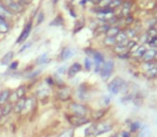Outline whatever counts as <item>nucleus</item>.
I'll list each match as a JSON object with an SVG mask.
<instances>
[{"label": "nucleus", "mask_w": 157, "mask_h": 137, "mask_svg": "<svg viewBox=\"0 0 157 137\" xmlns=\"http://www.w3.org/2000/svg\"><path fill=\"white\" fill-rule=\"evenodd\" d=\"M92 65H93V61H92V59L90 58H86L85 59V68L86 70H88L89 71L90 68H92Z\"/></svg>", "instance_id": "obj_28"}, {"label": "nucleus", "mask_w": 157, "mask_h": 137, "mask_svg": "<svg viewBox=\"0 0 157 137\" xmlns=\"http://www.w3.org/2000/svg\"><path fill=\"white\" fill-rule=\"evenodd\" d=\"M81 70H82L81 64H80V63H73L69 68V70H68V76H69V77H73V76H75L78 72L81 71Z\"/></svg>", "instance_id": "obj_9"}, {"label": "nucleus", "mask_w": 157, "mask_h": 137, "mask_svg": "<svg viewBox=\"0 0 157 137\" xmlns=\"http://www.w3.org/2000/svg\"><path fill=\"white\" fill-rule=\"evenodd\" d=\"M30 45H31V44H30V43H29V44H28V45H25V46H23V47H22V48H20V53H22V51H25V49H26V48H28V47H29V46H30Z\"/></svg>", "instance_id": "obj_33"}, {"label": "nucleus", "mask_w": 157, "mask_h": 137, "mask_svg": "<svg viewBox=\"0 0 157 137\" xmlns=\"http://www.w3.org/2000/svg\"><path fill=\"white\" fill-rule=\"evenodd\" d=\"M155 59L157 60V51H156V53H155Z\"/></svg>", "instance_id": "obj_37"}, {"label": "nucleus", "mask_w": 157, "mask_h": 137, "mask_svg": "<svg viewBox=\"0 0 157 137\" xmlns=\"http://www.w3.org/2000/svg\"><path fill=\"white\" fill-rule=\"evenodd\" d=\"M25 105H26V100L25 99H20L16 102V104L14 105L13 109L16 114H20L22 111H24L25 109Z\"/></svg>", "instance_id": "obj_10"}, {"label": "nucleus", "mask_w": 157, "mask_h": 137, "mask_svg": "<svg viewBox=\"0 0 157 137\" xmlns=\"http://www.w3.org/2000/svg\"><path fill=\"white\" fill-rule=\"evenodd\" d=\"M58 72H59V73H63V72H65V68H60Z\"/></svg>", "instance_id": "obj_36"}, {"label": "nucleus", "mask_w": 157, "mask_h": 137, "mask_svg": "<svg viewBox=\"0 0 157 137\" xmlns=\"http://www.w3.org/2000/svg\"><path fill=\"white\" fill-rule=\"evenodd\" d=\"M104 43L108 45H115L116 44V40H115V38H107Z\"/></svg>", "instance_id": "obj_29"}, {"label": "nucleus", "mask_w": 157, "mask_h": 137, "mask_svg": "<svg viewBox=\"0 0 157 137\" xmlns=\"http://www.w3.org/2000/svg\"><path fill=\"white\" fill-rule=\"evenodd\" d=\"M31 26H32L31 22H29L27 25H26V26H25L24 30H23V32L20 33V38L17 39V41H16V42H17V43L24 42V41L28 38V36H29V33H30V31H31Z\"/></svg>", "instance_id": "obj_6"}, {"label": "nucleus", "mask_w": 157, "mask_h": 137, "mask_svg": "<svg viewBox=\"0 0 157 137\" xmlns=\"http://www.w3.org/2000/svg\"><path fill=\"white\" fill-rule=\"evenodd\" d=\"M25 92H26V89L25 87H20L17 90L15 91V95H16V99L20 100V99H24V95H25Z\"/></svg>", "instance_id": "obj_19"}, {"label": "nucleus", "mask_w": 157, "mask_h": 137, "mask_svg": "<svg viewBox=\"0 0 157 137\" xmlns=\"http://www.w3.org/2000/svg\"><path fill=\"white\" fill-rule=\"evenodd\" d=\"M13 55H14V54L12 53V51H10V53H8L7 55H5V57H3L2 60H1V64L10 63V61H11L12 58H13Z\"/></svg>", "instance_id": "obj_20"}, {"label": "nucleus", "mask_w": 157, "mask_h": 137, "mask_svg": "<svg viewBox=\"0 0 157 137\" xmlns=\"http://www.w3.org/2000/svg\"><path fill=\"white\" fill-rule=\"evenodd\" d=\"M5 3H7V8L10 11L13 12H20L23 10V7L18 2L14 1V0H5Z\"/></svg>", "instance_id": "obj_7"}, {"label": "nucleus", "mask_w": 157, "mask_h": 137, "mask_svg": "<svg viewBox=\"0 0 157 137\" xmlns=\"http://www.w3.org/2000/svg\"><path fill=\"white\" fill-rule=\"evenodd\" d=\"M122 5V0H111L110 3H109L108 8H110V9H114V8H117L119 5Z\"/></svg>", "instance_id": "obj_25"}, {"label": "nucleus", "mask_w": 157, "mask_h": 137, "mask_svg": "<svg viewBox=\"0 0 157 137\" xmlns=\"http://www.w3.org/2000/svg\"><path fill=\"white\" fill-rule=\"evenodd\" d=\"M104 114H106V111H96L94 114H93V119H95V120H99V119H101V118L104 116Z\"/></svg>", "instance_id": "obj_24"}, {"label": "nucleus", "mask_w": 157, "mask_h": 137, "mask_svg": "<svg viewBox=\"0 0 157 137\" xmlns=\"http://www.w3.org/2000/svg\"><path fill=\"white\" fill-rule=\"evenodd\" d=\"M110 137H122V135H121V133H116V134L112 135V136H110Z\"/></svg>", "instance_id": "obj_34"}, {"label": "nucleus", "mask_w": 157, "mask_h": 137, "mask_svg": "<svg viewBox=\"0 0 157 137\" xmlns=\"http://www.w3.org/2000/svg\"><path fill=\"white\" fill-rule=\"evenodd\" d=\"M156 31H157V30H156Z\"/></svg>", "instance_id": "obj_39"}, {"label": "nucleus", "mask_w": 157, "mask_h": 137, "mask_svg": "<svg viewBox=\"0 0 157 137\" xmlns=\"http://www.w3.org/2000/svg\"><path fill=\"white\" fill-rule=\"evenodd\" d=\"M137 137H151V128L146 124L141 125L140 130L138 131Z\"/></svg>", "instance_id": "obj_11"}, {"label": "nucleus", "mask_w": 157, "mask_h": 137, "mask_svg": "<svg viewBox=\"0 0 157 137\" xmlns=\"http://www.w3.org/2000/svg\"><path fill=\"white\" fill-rule=\"evenodd\" d=\"M141 128V123L139 121H133L130 123L129 125V130H130V133L133 134V133H138V131L140 130Z\"/></svg>", "instance_id": "obj_16"}, {"label": "nucleus", "mask_w": 157, "mask_h": 137, "mask_svg": "<svg viewBox=\"0 0 157 137\" xmlns=\"http://www.w3.org/2000/svg\"><path fill=\"white\" fill-rule=\"evenodd\" d=\"M113 125L109 121H99L97 123H93L87 126L85 130V136H99V135L106 134L111 132Z\"/></svg>", "instance_id": "obj_1"}, {"label": "nucleus", "mask_w": 157, "mask_h": 137, "mask_svg": "<svg viewBox=\"0 0 157 137\" xmlns=\"http://www.w3.org/2000/svg\"><path fill=\"white\" fill-rule=\"evenodd\" d=\"M23 3H29L30 2V0H20Z\"/></svg>", "instance_id": "obj_35"}, {"label": "nucleus", "mask_w": 157, "mask_h": 137, "mask_svg": "<svg viewBox=\"0 0 157 137\" xmlns=\"http://www.w3.org/2000/svg\"><path fill=\"white\" fill-rule=\"evenodd\" d=\"M73 55H74V49L70 48V47H66V48H64L63 51H61L60 59L61 60H67V59H69L70 57H72Z\"/></svg>", "instance_id": "obj_12"}, {"label": "nucleus", "mask_w": 157, "mask_h": 137, "mask_svg": "<svg viewBox=\"0 0 157 137\" xmlns=\"http://www.w3.org/2000/svg\"><path fill=\"white\" fill-rule=\"evenodd\" d=\"M113 70H114V62L113 61H107L104 62V63L102 64V68H101L100 70V76L101 78H102L103 80L108 79L109 77H110V75L112 74Z\"/></svg>", "instance_id": "obj_5"}, {"label": "nucleus", "mask_w": 157, "mask_h": 137, "mask_svg": "<svg viewBox=\"0 0 157 137\" xmlns=\"http://www.w3.org/2000/svg\"><path fill=\"white\" fill-rule=\"evenodd\" d=\"M155 53L156 51H153V49H150V51H146L145 53H144L143 57H142V59L144 60V62H151L153 59H155Z\"/></svg>", "instance_id": "obj_14"}, {"label": "nucleus", "mask_w": 157, "mask_h": 137, "mask_svg": "<svg viewBox=\"0 0 157 137\" xmlns=\"http://www.w3.org/2000/svg\"><path fill=\"white\" fill-rule=\"evenodd\" d=\"M130 9H131V3L130 2H125L123 5V13L124 15H127L130 13Z\"/></svg>", "instance_id": "obj_26"}, {"label": "nucleus", "mask_w": 157, "mask_h": 137, "mask_svg": "<svg viewBox=\"0 0 157 137\" xmlns=\"http://www.w3.org/2000/svg\"><path fill=\"white\" fill-rule=\"evenodd\" d=\"M121 135H122V137H131L133 136L131 133L127 132V131H123V132H121Z\"/></svg>", "instance_id": "obj_31"}, {"label": "nucleus", "mask_w": 157, "mask_h": 137, "mask_svg": "<svg viewBox=\"0 0 157 137\" xmlns=\"http://www.w3.org/2000/svg\"><path fill=\"white\" fill-rule=\"evenodd\" d=\"M69 111L71 113V115L73 116H78V117H87L88 109L85 105L80 104V103H71L69 105Z\"/></svg>", "instance_id": "obj_3"}, {"label": "nucleus", "mask_w": 157, "mask_h": 137, "mask_svg": "<svg viewBox=\"0 0 157 137\" xmlns=\"http://www.w3.org/2000/svg\"><path fill=\"white\" fill-rule=\"evenodd\" d=\"M10 91L9 90H5L0 93V105L1 104H5L8 102V100L10 99Z\"/></svg>", "instance_id": "obj_15"}, {"label": "nucleus", "mask_w": 157, "mask_h": 137, "mask_svg": "<svg viewBox=\"0 0 157 137\" xmlns=\"http://www.w3.org/2000/svg\"><path fill=\"white\" fill-rule=\"evenodd\" d=\"M12 109H13L12 104H10V103L9 104H5V106H3V108H1V114H2V116H7L11 113Z\"/></svg>", "instance_id": "obj_18"}, {"label": "nucleus", "mask_w": 157, "mask_h": 137, "mask_svg": "<svg viewBox=\"0 0 157 137\" xmlns=\"http://www.w3.org/2000/svg\"><path fill=\"white\" fill-rule=\"evenodd\" d=\"M17 65H18V62L17 61H15V62H13V63L10 65V70H15L16 68H17Z\"/></svg>", "instance_id": "obj_32"}, {"label": "nucleus", "mask_w": 157, "mask_h": 137, "mask_svg": "<svg viewBox=\"0 0 157 137\" xmlns=\"http://www.w3.org/2000/svg\"><path fill=\"white\" fill-rule=\"evenodd\" d=\"M148 43H150V45L152 47H157V37L156 38H151Z\"/></svg>", "instance_id": "obj_30"}, {"label": "nucleus", "mask_w": 157, "mask_h": 137, "mask_svg": "<svg viewBox=\"0 0 157 137\" xmlns=\"http://www.w3.org/2000/svg\"><path fill=\"white\" fill-rule=\"evenodd\" d=\"M146 51V49H145V47L142 45V46H140L139 48L137 49L136 51H133V56H135L136 58H142L143 57V55H144V53Z\"/></svg>", "instance_id": "obj_17"}, {"label": "nucleus", "mask_w": 157, "mask_h": 137, "mask_svg": "<svg viewBox=\"0 0 157 137\" xmlns=\"http://www.w3.org/2000/svg\"><path fill=\"white\" fill-rule=\"evenodd\" d=\"M119 32H121V30L119 27H110L106 32L107 38H115Z\"/></svg>", "instance_id": "obj_13"}, {"label": "nucleus", "mask_w": 157, "mask_h": 137, "mask_svg": "<svg viewBox=\"0 0 157 137\" xmlns=\"http://www.w3.org/2000/svg\"><path fill=\"white\" fill-rule=\"evenodd\" d=\"M70 97H71V91H70L69 88H67V87H63V88L59 90L58 92V97L60 101H68V100L70 99Z\"/></svg>", "instance_id": "obj_8"}, {"label": "nucleus", "mask_w": 157, "mask_h": 137, "mask_svg": "<svg viewBox=\"0 0 157 137\" xmlns=\"http://www.w3.org/2000/svg\"><path fill=\"white\" fill-rule=\"evenodd\" d=\"M1 115H2V114H1V108H0V116H1Z\"/></svg>", "instance_id": "obj_38"}, {"label": "nucleus", "mask_w": 157, "mask_h": 137, "mask_svg": "<svg viewBox=\"0 0 157 137\" xmlns=\"http://www.w3.org/2000/svg\"><path fill=\"white\" fill-rule=\"evenodd\" d=\"M45 62H47V55L46 54L40 56V57L37 59V63L38 64H42V63H45Z\"/></svg>", "instance_id": "obj_27"}, {"label": "nucleus", "mask_w": 157, "mask_h": 137, "mask_svg": "<svg viewBox=\"0 0 157 137\" xmlns=\"http://www.w3.org/2000/svg\"><path fill=\"white\" fill-rule=\"evenodd\" d=\"M67 120L70 123V125L74 126V128H78V126H83L85 124L90 123V120L87 117H78V116L73 115L67 116Z\"/></svg>", "instance_id": "obj_4"}, {"label": "nucleus", "mask_w": 157, "mask_h": 137, "mask_svg": "<svg viewBox=\"0 0 157 137\" xmlns=\"http://www.w3.org/2000/svg\"><path fill=\"white\" fill-rule=\"evenodd\" d=\"M146 75L148 76V77H157V65L153 66L152 68H150V70H146Z\"/></svg>", "instance_id": "obj_21"}, {"label": "nucleus", "mask_w": 157, "mask_h": 137, "mask_svg": "<svg viewBox=\"0 0 157 137\" xmlns=\"http://www.w3.org/2000/svg\"><path fill=\"white\" fill-rule=\"evenodd\" d=\"M74 132L72 128H69V130H66L64 132H61L60 134L58 135V137H73Z\"/></svg>", "instance_id": "obj_23"}, {"label": "nucleus", "mask_w": 157, "mask_h": 137, "mask_svg": "<svg viewBox=\"0 0 157 137\" xmlns=\"http://www.w3.org/2000/svg\"><path fill=\"white\" fill-rule=\"evenodd\" d=\"M108 90L112 94H119V92H125L127 90V84L121 77H115L112 82L109 83Z\"/></svg>", "instance_id": "obj_2"}, {"label": "nucleus", "mask_w": 157, "mask_h": 137, "mask_svg": "<svg viewBox=\"0 0 157 137\" xmlns=\"http://www.w3.org/2000/svg\"><path fill=\"white\" fill-rule=\"evenodd\" d=\"M8 29H9V27H8L5 20L2 17H0V32H7Z\"/></svg>", "instance_id": "obj_22"}]
</instances>
